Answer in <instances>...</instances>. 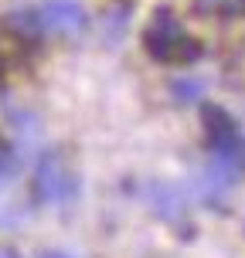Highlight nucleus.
Masks as SVG:
<instances>
[{
  "label": "nucleus",
  "mask_w": 245,
  "mask_h": 258,
  "mask_svg": "<svg viewBox=\"0 0 245 258\" xmlns=\"http://www.w3.org/2000/svg\"><path fill=\"white\" fill-rule=\"evenodd\" d=\"M34 258H75V255H68V251H41Z\"/></svg>",
  "instance_id": "8"
},
{
  "label": "nucleus",
  "mask_w": 245,
  "mask_h": 258,
  "mask_svg": "<svg viewBox=\"0 0 245 258\" xmlns=\"http://www.w3.org/2000/svg\"><path fill=\"white\" fill-rule=\"evenodd\" d=\"M38 11V24L41 34H62V38H75L85 31L89 14L78 0H44L34 7Z\"/></svg>",
  "instance_id": "4"
},
{
  "label": "nucleus",
  "mask_w": 245,
  "mask_h": 258,
  "mask_svg": "<svg viewBox=\"0 0 245 258\" xmlns=\"http://www.w3.org/2000/svg\"><path fill=\"white\" fill-rule=\"evenodd\" d=\"M205 136L211 156H225L238 167H245V143L242 133L235 126V119L221 109V105H205Z\"/></svg>",
  "instance_id": "3"
},
{
  "label": "nucleus",
  "mask_w": 245,
  "mask_h": 258,
  "mask_svg": "<svg viewBox=\"0 0 245 258\" xmlns=\"http://www.w3.org/2000/svg\"><path fill=\"white\" fill-rule=\"evenodd\" d=\"M14 173H17V156H14L11 146H4V143H0V187L11 180Z\"/></svg>",
  "instance_id": "7"
},
{
  "label": "nucleus",
  "mask_w": 245,
  "mask_h": 258,
  "mask_svg": "<svg viewBox=\"0 0 245 258\" xmlns=\"http://www.w3.org/2000/svg\"><path fill=\"white\" fill-rule=\"evenodd\" d=\"M170 92H174L177 102H194V99H201L205 82H201V78H177V82L170 85Z\"/></svg>",
  "instance_id": "5"
},
{
  "label": "nucleus",
  "mask_w": 245,
  "mask_h": 258,
  "mask_svg": "<svg viewBox=\"0 0 245 258\" xmlns=\"http://www.w3.org/2000/svg\"><path fill=\"white\" fill-rule=\"evenodd\" d=\"M198 11L232 17V14H242L245 11V0H198Z\"/></svg>",
  "instance_id": "6"
},
{
  "label": "nucleus",
  "mask_w": 245,
  "mask_h": 258,
  "mask_svg": "<svg viewBox=\"0 0 245 258\" xmlns=\"http://www.w3.org/2000/svg\"><path fill=\"white\" fill-rule=\"evenodd\" d=\"M78 194V177L68 170L62 153H44L34 170V197L41 204H68Z\"/></svg>",
  "instance_id": "2"
},
{
  "label": "nucleus",
  "mask_w": 245,
  "mask_h": 258,
  "mask_svg": "<svg viewBox=\"0 0 245 258\" xmlns=\"http://www.w3.org/2000/svg\"><path fill=\"white\" fill-rule=\"evenodd\" d=\"M143 44H146V54L157 58L160 64H191V61H198V54H201L198 41H191L184 34L177 14L167 11V7L154 11L150 24L143 31Z\"/></svg>",
  "instance_id": "1"
}]
</instances>
